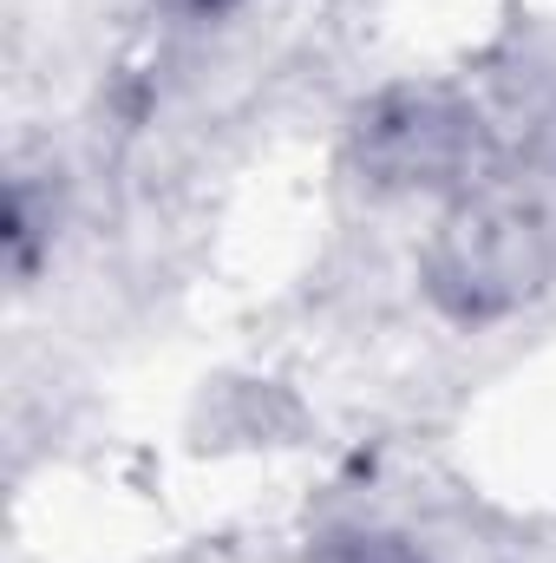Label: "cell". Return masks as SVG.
<instances>
[{
	"label": "cell",
	"mask_w": 556,
	"mask_h": 563,
	"mask_svg": "<svg viewBox=\"0 0 556 563\" xmlns=\"http://www.w3.org/2000/svg\"><path fill=\"white\" fill-rule=\"evenodd\" d=\"M504 119L491 99H478L458 79H387L374 86L347 125H341V164L374 203H419L425 217L452 203L498 151Z\"/></svg>",
	"instance_id": "cell-2"
},
{
	"label": "cell",
	"mask_w": 556,
	"mask_h": 563,
	"mask_svg": "<svg viewBox=\"0 0 556 563\" xmlns=\"http://www.w3.org/2000/svg\"><path fill=\"white\" fill-rule=\"evenodd\" d=\"M170 20H184V26H223V20H236V13H249L256 0H157Z\"/></svg>",
	"instance_id": "cell-5"
},
{
	"label": "cell",
	"mask_w": 556,
	"mask_h": 563,
	"mask_svg": "<svg viewBox=\"0 0 556 563\" xmlns=\"http://www.w3.org/2000/svg\"><path fill=\"white\" fill-rule=\"evenodd\" d=\"M308 563H438L413 531L400 525H374V518H347V525H327L314 544H308Z\"/></svg>",
	"instance_id": "cell-4"
},
{
	"label": "cell",
	"mask_w": 556,
	"mask_h": 563,
	"mask_svg": "<svg viewBox=\"0 0 556 563\" xmlns=\"http://www.w3.org/2000/svg\"><path fill=\"white\" fill-rule=\"evenodd\" d=\"M59 230H66L59 170L13 164V177H7V210H0V250H7V276H13V288H33V282L53 269Z\"/></svg>",
	"instance_id": "cell-3"
},
{
	"label": "cell",
	"mask_w": 556,
	"mask_h": 563,
	"mask_svg": "<svg viewBox=\"0 0 556 563\" xmlns=\"http://www.w3.org/2000/svg\"><path fill=\"white\" fill-rule=\"evenodd\" d=\"M425 308L452 328H504L556 295V119L511 125L504 151L425 217L413 256Z\"/></svg>",
	"instance_id": "cell-1"
}]
</instances>
